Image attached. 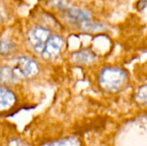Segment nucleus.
<instances>
[{
    "mask_svg": "<svg viewBox=\"0 0 147 146\" xmlns=\"http://www.w3.org/2000/svg\"><path fill=\"white\" fill-rule=\"evenodd\" d=\"M128 75L125 70L117 67H106L99 74V84L101 88L109 92H115L121 89L127 83Z\"/></svg>",
    "mask_w": 147,
    "mask_h": 146,
    "instance_id": "f257e3e1",
    "label": "nucleus"
},
{
    "mask_svg": "<svg viewBox=\"0 0 147 146\" xmlns=\"http://www.w3.org/2000/svg\"><path fill=\"white\" fill-rule=\"evenodd\" d=\"M50 35L51 34L48 29L41 26H36L28 32V39L32 48L36 52L41 54Z\"/></svg>",
    "mask_w": 147,
    "mask_h": 146,
    "instance_id": "f03ea898",
    "label": "nucleus"
},
{
    "mask_svg": "<svg viewBox=\"0 0 147 146\" xmlns=\"http://www.w3.org/2000/svg\"><path fill=\"white\" fill-rule=\"evenodd\" d=\"M14 69L22 77H32L38 74L39 65L36 61L28 57H20L15 60Z\"/></svg>",
    "mask_w": 147,
    "mask_h": 146,
    "instance_id": "7ed1b4c3",
    "label": "nucleus"
},
{
    "mask_svg": "<svg viewBox=\"0 0 147 146\" xmlns=\"http://www.w3.org/2000/svg\"><path fill=\"white\" fill-rule=\"evenodd\" d=\"M65 46V40L59 35H50L45 47L42 51L41 55L45 59H55L63 50Z\"/></svg>",
    "mask_w": 147,
    "mask_h": 146,
    "instance_id": "20e7f679",
    "label": "nucleus"
},
{
    "mask_svg": "<svg viewBox=\"0 0 147 146\" xmlns=\"http://www.w3.org/2000/svg\"><path fill=\"white\" fill-rule=\"evenodd\" d=\"M65 15L69 18V20L80 24L81 27L84 25L86 22L90 21V15L80 9L78 8H68L65 9Z\"/></svg>",
    "mask_w": 147,
    "mask_h": 146,
    "instance_id": "39448f33",
    "label": "nucleus"
},
{
    "mask_svg": "<svg viewBox=\"0 0 147 146\" xmlns=\"http://www.w3.org/2000/svg\"><path fill=\"white\" fill-rule=\"evenodd\" d=\"M18 81V74L13 67L2 66L0 67V83L4 85H12Z\"/></svg>",
    "mask_w": 147,
    "mask_h": 146,
    "instance_id": "423d86ee",
    "label": "nucleus"
},
{
    "mask_svg": "<svg viewBox=\"0 0 147 146\" xmlns=\"http://www.w3.org/2000/svg\"><path fill=\"white\" fill-rule=\"evenodd\" d=\"M15 94L9 89L0 86V111L9 109L16 102Z\"/></svg>",
    "mask_w": 147,
    "mask_h": 146,
    "instance_id": "0eeeda50",
    "label": "nucleus"
},
{
    "mask_svg": "<svg viewBox=\"0 0 147 146\" xmlns=\"http://www.w3.org/2000/svg\"><path fill=\"white\" fill-rule=\"evenodd\" d=\"M73 62L80 65H87L95 61L96 56L90 49H83L74 52L71 55Z\"/></svg>",
    "mask_w": 147,
    "mask_h": 146,
    "instance_id": "6e6552de",
    "label": "nucleus"
},
{
    "mask_svg": "<svg viewBox=\"0 0 147 146\" xmlns=\"http://www.w3.org/2000/svg\"><path fill=\"white\" fill-rule=\"evenodd\" d=\"M15 50V44L9 39L0 40V55L8 56Z\"/></svg>",
    "mask_w": 147,
    "mask_h": 146,
    "instance_id": "1a4fd4ad",
    "label": "nucleus"
},
{
    "mask_svg": "<svg viewBox=\"0 0 147 146\" xmlns=\"http://www.w3.org/2000/svg\"><path fill=\"white\" fill-rule=\"evenodd\" d=\"M47 146H80V142L76 138H65L47 144Z\"/></svg>",
    "mask_w": 147,
    "mask_h": 146,
    "instance_id": "9d476101",
    "label": "nucleus"
},
{
    "mask_svg": "<svg viewBox=\"0 0 147 146\" xmlns=\"http://www.w3.org/2000/svg\"><path fill=\"white\" fill-rule=\"evenodd\" d=\"M136 99L141 103H147V85L140 88L136 94Z\"/></svg>",
    "mask_w": 147,
    "mask_h": 146,
    "instance_id": "9b49d317",
    "label": "nucleus"
}]
</instances>
